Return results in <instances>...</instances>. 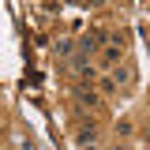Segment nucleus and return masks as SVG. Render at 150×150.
I'll return each instance as SVG.
<instances>
[{"label": "nucleus", "instance_id": "f257e3e1", "mask_svg": "<svg viewBox=\"0 0 150 150\" xmlns=\"http://www.w3.org/2000/svg\"><path fill=\"white\" fill-rule=\"evenodd\" d=\"M75 98H79V105H98V94L86 86H75Z\"/></svg>", "mask_w": 150, "mask_h": 150}]
</instances>
